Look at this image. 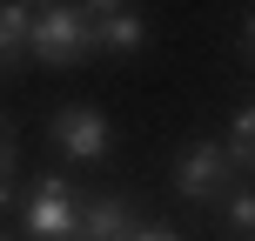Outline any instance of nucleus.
I'll list each match as a JSON object with an SVG mask.
<instances>
[{"label":"nucleus","instance_id":"obj_1","mask_svg":"<svg viewBox=\"0 0 255 241\" xmlns=\"http://www.w3.org/2000/svg\"><path fill=\"white\" fill-rule=\"evenodd\" d=\"M27 54L40 67H74L94 54V34H88V7H34L27 13Z\"/></svg>","mask_w":255,"mask_h":241},{"label":"nucleus","instance_id":"obj_2","mask_svg":"<svg viewBox=\"0 0 255 241\" xmlns=\"http://www.w3.org/2000/svg\"><path fill=\"white\" fill-rule=\"evenodd\" d=\"M74 221H81V194L61 174H40L34 194H27V228L40 241H74Z\"/></svg>","mask_w":255,"mask_h":241},{"label":"nucleus","instance_id":"obj_3","mask_svg":"<svg viewBox=\"0 0 255 241\" xmlns=\"http://www.w3.org/2000/svg\"><path fill=\"white\" fill-rule=\"evenodd\" d=\"M47 127H54V148H61L67 161H101V154L115 148V127H108V114H101V107H81V101L61 107Z\"/></svg>","mask_w":255,"mask_h":241},{"label":"nucleus","instance_id":"obj_4","mask_svg":"<svg viewBox=\"0 0 255 241\" xmlns=\"http://www.w3.org/2000/svg\"><path fill=\"white\" fill-rule=\"evenodd\" d=\"M229 181H235V167H229V154H222L215 141H188V148H181V161H175V188L188 194V201H215Z\"/></svg>","mask_w":255,"mask_h":241},{"label":"nucleus","instance_id":"obj_5","mask_svg":"<svg viewBox=\"0 0 255 241\" xmlns=\"http://www.w3.org/2000/svg\"><path fill=\"white\" fill-rule=\"evenodd\" d=\"M88 34H94V47H121V54H134L141 40H148V20H141L134 7H88Z\"/></svg>","mask_w":255,"mask_h":241},{"label":"nucleus","instance_id":"obj_6","mask_svg":"<svg viewBox=\"0 0 255 241\" xmlns=\"http://www.w3.org/2000/svg\"><path fill=\"white\" fill-rule=\"evenodd\" d=\"M74 235H88V241H128V235H134V221H128L121 201H81Z\"/></svg>","mask_w":255,"mask_h":241},{"label":"nucleus","instance_id":"obj_7","mask_svg":"<svg viewBox=\"0 0 255 241\" xmlns=\"http://www.w3.org/2000/svg\"><path fill=\"white\" fill-rule=\"evenodd\" d=\"M27 13H34V7L0 0V74L13 67V54H27Z\"/></svg>","mask_w":255,"mask_h":241},{"label":"nucleus","instance_id":"obj_8","mask_svg":"<svg viewBox=\"0 0 255 241\" xmlns=\"http://www.w3.org/2000/svg\"><path fill=\"white\" fill-rule=\"evenodd\" d=\"M222 154H229V167H235V174H249V167H255V114H249V107L235 114V127H229V148H222Z\"/></svg>","mask_w":255,"mask_h":241},{"label":"nucleus","instance_id":"obj_9","mask_svg":"<svg viewBox=\"0 0 255 241\" xmlns=\"http://www.w3.org/2000/svg\"><path fill=\"white\" fill-rule=\"evenodd\" d=\"M13 194V134L0 127V201Z\"/></svg>","mask_w":255,"mask_h":241},{"label":"nucleus","instance_id":"obj_10","mask_svg":"<svg viewBox=\"0 0 255 241\" xmlns=\"http://www.w3.org/2000/svg\"><path fill=\"white\" fill-rule=\"evenodd\" d=\"M229 221H235V228H255V201H249V188L229 194Z\"/></svg>","mask_w":255,"mask_h":241},{"label":"nucleus","instance_id":"obj_11","mask_svg":"<svg viewBox=\"0 0 255 241\" xmlns=\"http://www.w3.org/2000/svg\"><path fill=\"white\" fill-rule=\"evenodd\" d=\"M128 241H181V235H175V228H134Z\"/></svg>","mask_w":255,"mask_h":241}]
</instances>
